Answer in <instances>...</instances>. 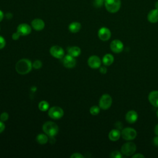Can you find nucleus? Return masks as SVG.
<instances>
[{
	"label": "nucleus",
	"instance_id": "7ed1b4c3",
	"mask_svg": "<svg viewBox=\"0 0 158 158\" xmlns=\"http://www.w3.org/2000/svg\"><path fill=\"white\" fill-rule=\"evenodd\" d=\"M104 6L107 10L110 13H115L120 8V0H105Z\"/></svg>",
	"mask_w": 158,
	"mask_h": 158
},
{
	"label": "nucleus",
	"instance_id": "473e14b6",
	"mask_svg": "<svg viewBox=\"0 0 158 158\" xmlns=\"http://www.w3.org/2000/svg\"><path fill=\"white\" fill-rule=\"evenodd\" d=\"M5 129V125L2 121L0 120V133H1Z\"/></svg>",
	"mask_w": 158,
	"mask_h": 158
},
{
	"label": "nucleus",
	"instance_id": "f3484780",
	"mask_svg": "<svg viewBox=\"0 0 158 158\" xmlns=\"http://www.w3.org/2000/svg\"><path fill=\"white\" fill-rule=\"evenodd\" d=\"M148 20L152 23L158 22V9L151 10L147 15Z\"/></svg>",
	"mask_w": 158,
	"mask_h": 158
},
{
	"label": "nucleus",
	"instance_id": "9b49d317",
	"mask_svg": "<svg viewBox=\"0 0 158 158\" xmlns=\"http://www.w3.org/2000/svg\"><path fill=\"white\" fill-rule=\"evenodd\" d=\"M98 35L101 40L106 41L110 38L111 32L109 28L106 27H101L98 30Z\"/></svg>",
	"mask_w": 158,
	"mask_h": 158
},
{
	"label": "nucleus",
	"instance_id": "5701e85b",
	"mask_svg": "<svg viewBox=\"0 0 158 158\" xmlns=\"http://www.w3.org/2000/svg\"><path fill=\"white\" fill-rule=\"evenodd\" d=\"M49 103L46 101H41L39 102L38 108L41 111L45 112L49 109Z\"/></svg>",
	"mask_w": 158,
	"mask_h": 158
},
{
	"label": "nucleus",
	"instance_id": "9d476101",
	"mask_svg": "<svg viewBox=\"0 0 158 158\" xmlns=\"http://www.w3.org/2000/svg\"><path fill=\"white\" fill-rule=\"evenodd\" d=\"M110 48L112 52L120 53L123 49V44L119 40H114L110 44Z\"/></svg>",
	"mask_w": 158,
	"mask_h": 158
},
{
	"label": "nucleus",
	"instance_id": "2f4dec72",
	"mask_svg": "<svg viewBox=\"0 0 158 158\" xmlns=\"http://www.w3.org/2000/svg\"><path fill=\"white\" fill-rule=\"evenodd\" d=\"M107 68L105 67H99V72L102 74H106L107 73Z\"/></svg>",
	"mask_w": 158,
	"mask_h": 158
},
{
	"label": "nucleus",
	"instance_id": "1a4fd4ad",
	"mask_svg": "<svg viewBox=\"0 0 158 158\" xmlns=\"http://www.w3.org/2000/svg\"><path fill=\"white\" fill-rule=\"evenodd\" d=\"M62 64L66 68L72 69L75 66L76 60L74 57L68 54L66 56H64L62 58Z\"/></svg>",
	"mask_w": 158,
	"mask_h": 158
},
{
	"label": "nucleus",
	"instance_id": "423d86ee",
	"mask_svg": "<svg viewBox=\"0 0 158 158\" xmlns=\"http://www.w3.org/2000/svg\"><path fill=\"white\" fill-rule=\"evenodd\" d=\"M136 131L131 127L125 128L121 131V136L125 140H133L136 138Z\"/></svg>",
	"mask_w": 158,
	"mask_h": 158
},
{
	"label": "nucleus",
	"instance_id": "72a5a7b5",
	"mask_svg": "<svg viewBox=\"0 0 158 158\" xmlns=\"http://www.w3.org/2000/svg\"><path fill=\"white\" fill-rule=\"evenodd\" d=\"M136 157H139V158H143L144 157V156H143V154L138 153V154H136L135 155L132 156V158H136Z\"/></svg>",
	"mask_w": 158,
	"mask_h": 158
},
{
	"label": "nucleus",
	"instance_id": "c85d7f7f",
	"mask_svg": "<svg viewBox=\"0 0 158 158\" xmlns=\"http://www.w3.org/2000/svg\"><path fill=\"white\" fill-rule=\"evenodd\" d=\"M5 46H6V40L2 36H0V49L4 48Z\"/></svg>",
	"mask_w": 158,
	"mask_h": 158
},
{
	"label": "nucleus",
	"instance_id": "ddd939ff",
	"mask_svg": "<svg viewBox=\"0 0 158 158\" xmlns=\"http://www.w3.org/2000/svg\"><path fill=\"white\" fill-rule=\"evenodd\" d=\"M17 31L21 36H27L31 33V28L27 23H20L17 28Z\"/></svg>",
	"mask_w": 158,
	"mask_h": 158
},
{
	"label": "nucleus",
	"instance_id": "ea45409f",
	"mask_svg": "<svg viewBox=\"0 0 158 158\" xmlns=\"http://www.w3.org/2000/svg\"><path fill=\"white\" fill-rule=\"evenodd\" d=\"M156 115H157V117H158V109H157V112H156Z\"/></svg>",
	"mask_w": 158,
	"mask_h": 158
},
{
	"label": "nucleus",
	"instance_id": "c9c22d12",
	"mask_svg": "<svg viewBox=\"0 0 158 158\" xmlns=\"http://www.w3.org/2000/svg\"><path fill=\"white\" fill-rule=\"evenodd\" d=\"M115 127H116V128H117V129L120 130V129H121V128H122V124L121 122H117L115 123Z\"/></svg>",
	"mask_w": 158,
	"mask_h": 158
},
{
	"label": "nucleus",
	"instance_id": "c756f323",
	"mask_svg": "<svg viewBox=\"0 0 158 158\" xmlns=\"http://www.w3.org/2000/svg\"><path fill=\"white\" fill-rule=\"evenodd\" d=\"M70 157L71 158H83L84 156L79 152H75V153H73L72 155H71Z\"/></svg>",
	"mask_w": 158,
	"mask_h": 158
},
{
	"label": "nucleus",
	"instance_id": "4468645a",
	"mask_svg": "<svg viewBox=\"0 0 158 158\" xmlns=\"http://www.w3.org/2000/svg\"><path fill=\"white\" fill-rule=\"evenodd\" d=\"M31 27L36 31H41L44 28V22L42 19H35L31 21Z\"/></svg>",
	"mask_w": 158,
	"mask_h": 158
},
{
	"label": "nucleus",
	"instance_id": "412c9836",
	"mask_svg": "<svg viewBox=\"0 0 158 158\" xmlns=\"http://www.w3.org/2000/svg\"><path fill=\"white\" fill-rule=\"evenodd\" d=\"M81 23L78 22H73L70 23L69 25V30L72 33H77L81 29Z\"/></svg>",
	"mask_w": 158,
	"mask_h": 158
},
{
	"label": "nucleus",
	"instance_id": "f257e3e1",
	"mask_svg": "<svg viewBox=\"0 0 158 158\" xmlns=\"http://www.w3.org/2000/svg\"><path fill=\"white\" fill-rule=\"evenodd\" d=\"M32 69V64L28 59H20L15 65L16 72L20 75L28 73Z\"/></svg>",
	"mask_w": 158,
	"mask_h": 158
},
{
	"label": "nucleus",
	"instance_id": "58836bf2",
	"mask_svg": "<svg viewBox=\"0 0 158 158\" xmlns=\"http://www.w3.org/2000/svg\"><path fill=\"white\" fill-rule=\"evenodd\" d=\"M155 7H156V9H158V1L155 3Z\"/></svg>",
	"mask_w": 158,
	"mask_h": 158
},
{
	"label": "nucleus",
	"instance_id": "a211bd4d",
	"mask_svg": "<svg viewBox=\"0 0 158 158\" xmlns=\"http://www.w3.org/2000/svg\"><path fill=\"white\" fill-rule=\"evenodd\" d=\"M120 136H121V132L118 129L112 130L108 135V137L109 139L112 141H116L118 140Z\"/></svg>",
	"mask_w": 158,
	"mask_h": 158
},
{
	"label": "nucleus",
	"instance_id": "bb28decb",
	"mask_svg": "<svg viewBox=\"0 0 158 158\" xmlns=\"http://www.w3.org/2000/svg\"><path fill=\"white\" fill-rule=\"evenodd\" d=\"M8 118H9V114L6 112H4L1 113V114L0 115V120H1L2 122L7 121L8 120Z\"/></svg>",
	"mask_w": 158,
	"mask_h": 158
},
{
	"label": "nucleus",
	"instance_id": "b1692460",
	"mask_svg": "<svg viewBox=\"0 0 158 158\" xmlns=\"http://www.w3.org/2000/svg\"><path fill=\"white\" fill-rule=\"evenodd\" d=\"M100 109V107H98L97 106H93L90 107L89 112L93 115H96L99 113Z\"/></svg>",
	"mask_w": 158,
	"mask_h": 158
},
{
	"label": "nucleus",
	"instance_id": "cd10ccee",
	"mask_svg": "<svg viewBox=\"0 0 158 158\" xmlns=\"http://www.w3.org/2000/svg\"><path fill=\"white\" fill-rule=\"evenodd\" d=\"M105 0H94V6L96 7H101L104 3Z\"/></svg>",
	"mask_w": 158,
	"mask_h": 158
},
{
	"label": "nucleus",
	"instance_id": "0eeeda50",
	"mask_svg": "<svg viewBox=\"0 0 158 158\" xmlns=\"http://www.w3.org/2000/svg\"><path fill=\"white\" fill-rule=\"evenodd\" d=\"M48 115L51 118L57 120L62 117L64 115V110L59 106H53L49 109Z\"/></svg>",
	"mask_w": 158,
	"mask_h": 158
},
{
	"label": "nucleus",
	"instance_id": "39448f33",
	"mask_svg": "<svg viewBox=\"0 0 158 158\" xmlns=\"http://www.w3.org/2000/svg\"><path fill=\"white\" fill-rule=\"evenodd\" d=\"M112 103V99L111 96L108 94H104L101 97L99 101V106L101 109L103 110H107L110 108Z\"/></svg>",
	"mask_w": 158,
	"mask_h": 158
},
{
	"label": "nucleus",
	"instance_id": "6e6552de",
	"mask_svg": "<svg viewBox=\"0 0 158 158\" xmlns=\"http://www.w3.org/2000/svg\"><path fill=\"white\" fill-rule=\"evenodd\" d=\"M50 54L52 56L57 59H62L64 56V51L62 48L59 46H52L49 50Z\"/></svg>",
	"mask_w": 158,
	"mask_h": 158
},
{
	"label": "nucleus",
	"instance_id": "f8f14e48",
	"mask_svg": "<svg viewBox=\"0 0 158 158\" xmlns=\"http://www.w3.org/2000/svg\"><path fill=\"white\" fill-rule=\"evenodd\" d=\"M88 64L92 69H98L101 67V60L98 56H91L88 59Z\"/></svg>",
	"mask_w": 158,
	"mask_h": 158
},
{
	"label": "nucleus",
	"instance_id": "4be33fe9",
	"mask_svg": "<svg viewBox=\"0 0 158 158\" xmlns=\"http://www.w3.org/2000/svg\"><path fill=\"white\" fill-rule=\"evenodd\" d=\"M36 141L40 144H45L49 141V136L46 134L40 133L37 135Z\"/></svg>",
	"mask_w": 158,
	"mask_h": 158
},
{
	"label": "nucleus",
	"instance_id": "7c9ffc66",
	"mask_svg": "<svg viewBox=\"0 0 158 158\" xmlns=\"http://www.w3.org/2000/svg\"><path fill=\"white\" fill-rule=\"evenodd\" d=\"M20 36H21V35L19 34V33L17 32V31H16V32H15V33H14L12 34V38L14 40H17L19 39V38H20Z\"/></svg>",
	"mask_w": 158,
	"mask_h": 158
},
{
	"label": "nucleus",
	"instance_id": "4c0bfd02",
	"mask_svg": "<svg viewBox=\"0 0 158 158\" xmlns=\"http://www.w3.org/2000/svg\"><path fill=\"white\" fill-rule=\"evenodd\" d=\"M3 18H4V13L2 11H1L0 10V22H1Z\"/></svg>",
	"mask_w": 158,
	"mask_h": 158
},
{
	"label": "nucleus",
	"instance_id": "e433bc0d",
	"mask_svg": "<svg viewBox=\"0 0 158 158\" xmlns=\"http://www.w3.org/2000/svg\"><path fill=\"white\" fill-rule=\"evenodd\" d=\"M154 133L156 135L158 136V124H157L154 128Z\"/></svg>",
	"mask_w": 158,
	"mask_h": 158
},
{
	"label": "nucleus",
	"instance_id": "dca6fc26",
	"mask_svg": "<svg viewBox=\"0 0 158 158\" xmlns=\"http://www.w3.org/2000/svg\"><path fill=\"white\" fill-rule=\"evenodd\" d=\"M149 102L154 107H158V91H152L148 95Z\"/></svg>",
	"mask_w": 158,
	"mask_h": 158
},
{
	"label": "nucleus",
	"instance_id": "aec40b11",
	"mask_svg": "<svg viewBox=\"0 0 158 158\" xmlns=\"http://www.w3.org/2000/svg\"><path fill=\"white\" fill-rule=\"evenodd\" d=\"M114 61V57L111 54H105L102 57V60L103 64L106 66L110 65L111 64H112Z\"/></svg>",
	"mask_w": 158,
	"mask_h": 158
},
{
	"label": "nucleus",
	"instance_id": "393cba45",
	"mask_svg": "<svg viewBox=\"0 0 158 158\" xmlns=\"http://www.w3.org/2000/svg\"><path fill=\"white\" fill-rule=\"evenodd\" d=\"M110 157L111 158H122L123 157V156H122V152H120L118 151H114L110 153Z\"/></svg>",
	"mask_w": 158,
	"mask_h": 158
},
{
	"label": "nucleus",
	"instance_id": "2eb2a0df",
	"mask_svg": "<svg viewBox=\"0 0 158 158\" xmlns=\"http://www.w3.org/2000/svg\"><path fill=\"white\" fill-rule=\"evenodd\" d=\"M138 115L136 111L135 110H130L127 112V113L125 115V119L126 121L129 123H134L136 122L138 119Z\"/></svg>",
	"mask_w": 158,
	"mask_h": 158
},
{
	"label": "nucleus",
	"instance_id": "a878e982",
	"mask_svg": "<svg viewBox=\"0 0 158 158\" xmlns=\"http://www.w3.org/2000/svg\"><path fill=\"white\" fill-rule=\"evenodd\" d=\"M32 67L35 69H40L42 67V62L40 60H36L33 62Z\"/></svg>",
	"mask_w": 158,
	"mask_h": 158
},
{
	"label": "nucleus",
	"instance_id": "20e7f679",
	"mask_svg": "<svg viewBox=\"0 0 158 158\" xmlns=\"http://www.w3.org/2000/svg\"><path fill=\"white\" fill-rule=\"evenodd\" d=\"M136 150V146L135 143L132 142H128L123 144L121 147V152L123 155L126 156H130L133 155Z\"/></svg>",
	"mask_w": 158,
	"mask_h": 158
},
{
	"label": "nucleus",
	"instance_id": "f704fd0d",
	"mask_svg": "<svg viewBox=\"0 0 158 158\" xmlns=\"http://www.w3.org/2000/svg\"><path fill=\"white\" fill-rule=\"evenodd\" d=\"M153 143H154V144L156 146H158V136L157 135L156 137L154 138L153 139Z\"/></svg>",
	"mask_w": 158,
	"mask_h": 158
},
{
	"label": "nucleus",
	"instance_id": "f03ea898",
	"mask_svg": "<svg viewBox=\"0 0 158 158\" xmlns=\"http://www.w3.org/2000/svg\"><path fill=\"white\" fill-rule=\"evenodd\" d=\"M43 130L49 137L55 136L58 133L59 127L54 122L48 121L43 124Z\"/></svg>",
	"mask_w": 158,
	"mask_h": 158
},
{
	"label": "nucleus",
	"instance_id": "6ab92c4d",
	"mask_svg": "<svg viewBox=\"0 0 158 158\" xmlns=\"http://www.w3.org/2000/svg\"><path fill=\"white\" fill-rule=\"evenodd\" d=\"M68 54L75 57L81 54V49L78 46H70L67 48Z\"/></svg>",
	"mask_w": 158,
	"mask_h": 158
}]
</instances>
